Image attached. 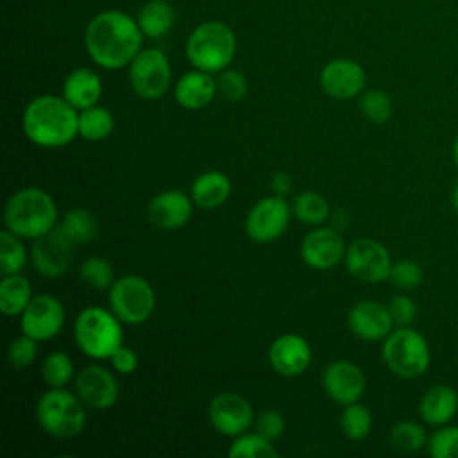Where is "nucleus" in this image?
<instances>
[{"mask_svg":"<svg viewBox=\"0 0 458 458\" xmlns=\"http://www.w3.org/2000/svg\"><path fill=\"white\" fill-rule=\"evenodd\" d=\"M143 32L125 11L106 9L86 25L84 48L89 59L104 70H122L131 64L143 45Z\"/></svg>","mask_w":458,"mask_h":458,"instance_id":"f257e3e1","label":"nucleus"},{"mask_svg":"<svg viewBox=\"0 0 458 458\" xmlns=\"http://www.w3.org/2000/svg\"><path fill=\"white\" fill-rule=\"evenodd\" d=\"M21 129L38 147H66L79 136V111L64 97L39 95L25 106Z\"/></svg>","mask_w":458,"mask_h":458,"instance_id":"f03ea898","label":"nucleus"},{"mask_svg":"<svg viewBox=\"0 0 458 458\" xmlns=\"http://www.w3.org/2000/svg\"><path fill=\"white\" fill-rule=\"evenodd\" d=\"M4 224L20 238L36 240L57 225V206L45 190L27 186L7 199Z\"/></svg>","mask_w":458,"mask_h":458,"instance_id":"7ed1b4c3","label":"nucleus"},{"mask_svg":"<svg viewBox=\"0 0 458 458\" xmlns=\"http://www.w3.org/2000/svg\"><path fill=\"white\" fill-rule=\"evenodd\" d=\"M184 54L193 68L208 73H220L229 68L234 59V30L220 20L202 21L186 38Z\"/></svg>","mask_w":458,"mask_h":458,"instance_id":"20e7f679","label":"nucleus"},{"mask_svg":"<svg viewBox=\"0 0 458 458\" xmlns=\"http://www.w3.org/2000/svg\"><path fill=\"white\" fill-rule=\"evenodd\" d=\"M75 344L82 354L93 360H106L122 345V320L100 306L84 308L73 324Z\"/></svg>","mask_w":458,"mask_h":458,"instance_id":"39448f33","label":"nucleus"},{"mask_svg":"<svg viewBox=\"0 0 458 458\" xmlns=\"http://www.w3.org/2000/svg\"><path fill=\"white\" fill-rule=\"evenodd\" d=\"M84 403L77 394L64 386L47 390L36 404V420L39 428L57 438H72L86 426Z\"/></svg>","mask_w":458,"mask_h":458,"instance_id":"423d86ee","label":"nucleus"},{"mask_svg":"<svg viewBox=\"0 0 458 458\" xmlns=\"http://www.w3.org/2000/svg\"><path fill=\"white\" fill-rule=\"evenodd\" d=\"M381 356L388 370L403 379L422 376L431 363V351L426 338L410 326L394 329L383 340Z\"/></svg>","mask_w":458,"mask_h":458,"instance_id":"0eeeda50","label":"nucleus"},{"mask_svg":"<svg viewBox=\"0 0 458 458\" xmlns=\"http://www.w3.org/2000/svg\"><path fill=\"white\" fill-rule=\"evenodd\" d=\"M109 308L125 324L145 322L156 308V293L147 279L136 274L123 276L109 288Z\"/></svg>","mask_w":458,"mask_h":458,"instance_id":"6e6552de","label":"nucleus"},{"mask_svg":"<svg viewBox=\"0 0 458 458\" xmlns=\"http://www.w3.org/2000/svg\"><path fill=\"white\" fill-rule=\"evenodd\" d=\"M132 91L145 100L161 98L172 82V66L159 48H141L127 66Z\"/></svg>","mask_w":458,"mask_h":458,"instance_id":"1a4fd4ad","label":"nucleus"},{"mask_svg":"<svg viewBox=\"0 0 458 458\" xmlns=\"http://www.w3.org/2000/svg\"><path fill=\"white\" fill-rule=\"evenodd\" d=\"M292 215V208L284 197H263L249 209L245 216V233L256 243H270L286 231Z\"/></svg>","mask_w":458,"mask_h":458,"instance_id":"9d476101","label":"nucleus"},{"mask_svg":"<svg viewBox=\"0 0 458 458\" xmlns=\"http://www.w3.org/2000/svg\"><path fill=\"white\" fill-rule=\"evenodd\" d=\"M347 272L365 283H381L390 277L392 258L386 247L372 238L354 240L345 250Z\"/></svg>","mask_w":458,"mask_h":458,"instance_id":"9b49d317","label":"nucleus"},{"mask_svg":"<svg viewBox=\"0 0 458 458\" xmlns=\"http://www.w3.org/2000/svg\"><path fill=\"white\" fill-rule=\"evenodd\" d=\"M64 320L66 311L63 302L50 293L34 295L20 315V326L23 335L32 336L38 342L50 340L59 335Z\"/></svg>","mask_w":458,"mask_h":458,"instance_id":"f8f14e48","label":"nucleus"},{"mask_svg":"<svg viewBox=\"0 0 458 458\" xmlns=\"http://www.w3.org/2000/svg\"><path fill=\"white\" fill-rule=\"evenodd\" d=\"M208 419L220 435L238 437L247 433V429L254 424V410L243 395L222 392L211 399L208 406Z\"/></svg>","mask_w":458,"mask_h":458,"instance_id":"ddd939ff","label":"nucleus"},{"mask_svg":"<svg viewBox=\"0 0 458 458\" xmlns=\"http://www.w3.org/2000/svg\"><path fill=\"white\" fill-rule=\"evenodd\" d=\"M72 247L73 242L59 225L36 238L30 249V261L36 272L48 279L61 277L72 263Z\"/></svg>","mask_w":458,"mask_h":458,"instance_id":"4468645a","label":"nucleus"},{"mask_svg":"<svg viewBox=\"0 0 458 458\" xmlns=\"http://www.w3.org/2000/svg\"><path fill=\"white\" fill-rule=\"evenodd\" d=\"M367 82L363 66L349 57H336L320 70L322 91L336 100H349L358 97Z\"/></svg>","mask_w":458,"mask_h":458,"instance_id":"2eb2a0df","label":"nucleus"},{"mask_svg":"<svg viewBox=\"0 0 458 458\" xmlns=\"http://www.w3.org/2000/svg\"><path fill=\"white\" fill-rule=\"evenodd\" d=\"M322 386L336 404L345 406L361 399L367 386V377L356 363L336 360L324 369Z\"/></svg>","mask_w":458,"mask_h":458,"instance_id":"dca6fc26","label":"nucleus"},{"mask_svg":"<svg viewBox=\"0 0 458 458\" xmlns=\"http://www.w3.org/2000/svg\"><path fill=\"white\" fill-rule=\"evenodd\" d=\"M345 242L342 234L329 227L310 231L301 243L302 261L315 270H327L336 267L345 258Z\"/></svg>","mask_w":458,"mask_h":458,"instance_id":"f3484780","label":"nucleus"},{"mask_svg":"<svg viewBox=\"0 0 458 458\" xmlns=\"http://www.w3.org/2000/svg\"><path fill=\"white\" fill-rule=\"evenodd\" d=\"M347 324L352 335L365 342L385 340L394 331V318L388 306L377 301H358L347 313Z\"/></svg>","mask_w":458,"mask_h":458,"instance_id":"a211bd4d","label":"nucleus"},{"mask_svg":"<svg viewBox=\"0 0 458 458\" xmlns=\"http://www.w3.org/2000/svg\"><path fill=\"white\" fill-rule=\"evenodd\" d=\"M75 394L81 401L95 410H107L118 401L116 377L100 365L84 367L75 377Z\"/></svg>","mask_w":458,"mask_h":458,"instance_id":"6ab92c4d","label":"nucleus"},{"mask_svg":"<svg viewBox=\"0 0 458 458\" xmlns=\"http://www.w3.org/2000/svg\"><path fill=\"white\" fill-rule=\"evenodd\" d=\"M272 369L284 377L301 376L311 363V347L306 338L295 333L277 336L268 347Z\"/></svg>","mask_w":458,"mask_h":458,"instance_id":"aec40b11","label":"nucleus"},{"mask_svg":"<svg viewBox=\"0 0 458 458\" xmlns=\"http://www.w3.org/2000/svg\"><path fill=\"white\" fill-rule=\"evenodd\" d=\"M193 211V200L179 190H166L150 199L147 216L150 224L163 231H175L188 224Z\"/></svg>","mask_w":458,"mask_h":458,"instance_id":"412c9836","label":"nucleus"},{"mask_svg":"<svg viewBox=\"0 0 458 458\" xmlns=\"http://www.w3.org/2000/svg\"><path fill=\"white\" fill-rule=\"evenodd\" d=\"M216 93V79L213 73L197 68L182 73L174 86V97L177 104L191 111L209 106Z\"/></svg>","mask_w":458,"mask_h":458,"instance_id":"4be33fe9","label":"nucleus"},{"mask_svg":"<svg viewBox=\"0 0 458 458\" xmlns=\"http://www.w3.org/2000/svg\"><path fill=\"white\" fill-rule=\"evenodd\" d=\"M63 97L77 109L97 106L102 97V79L100 75L86 66L72 70L63 82Z\"/></svg>","mask_w":458,"mask_h":458,"instance_id":"5701e85b","label":"nucleus"},{"mask_svg":"<svg viewBox=\"0 0 458 458\" xmlns=\"http://www.w3.org/2000/svg\"><path fill=\"white\" fill-rule=\"evenodd\" d=\"M458 411V394L451 385L429 386L419 403L420 419L429 426L449 424Z\"/></svg>","mask_w":458,"mask_h":458,"instance_id":"b1692460","label":"nucleus"},{"mask_svg":"<svg viewBox=\"0 0 458 458\" xmlns=\"http://www.w3.org/2000/svg\"><path fill=\"white\" fill-rule=\"evenodd\" d=\"M231 179L220 170H208L200 174L190 188V197L195 206L213 209L222 206L231 195Z\"/></svg>","mask_w":458,"mask_h":458,"instance_id":"393cba45","label":"nucleus"},{"mask_svg":"<svg viewBox=\"0 0 458 458\" xmlns=\"http://www.w3.org/2000/svg\"><path fill=\"white\" fill-rule=\"evenodd\" d=\"M136 21L148 39L166 36L175 25V11L168 0H147L136 13Z\"/></svg>","mask_w":458,"mask_h":458,"instance_id":"a878e982","label":"nucleus"},{"mask_svg":"<svg viewBox=\"0 0 458 458\" xmlns=\"http://www.w3.org/2000/svg\"><path fill=\"white\" fill-rule=\"evenodd\" d=\"M30 281L21 274L2 276L0 281V310L5 317L21 315L32 299Z\"/></svg>","mask_w":458,"mask_h":458,"instance_id":"bb28decb","label":"nucleus"},{"mask_svg":"<svg viewBox=\"0 0 458 458\" xmlns=\"http://www.w3.org/2000/svg\"><path fill=\"white\" fill-rule=\"evenodd\" d=\"M114 129V118L107 107L91 106L79 111V136L88 141H102Z\"/></svg>","mask_w":458,"mask_h":458,"instance_id":"cd10ccee","label":"nucleus"},{"mask_svg":"<svg viewBox=\"0 0 458 458\" xmlns=\"http://www.w3.org/2000/svg\"><path fill=\"white\" fill-rule=\"evenodd\" d=\"M59 227L73 242V245L89 243L97 238V233H98V224H97L95 215L84 208L68 209L64 213Z\"/></svg>","mask_w":458,"mask_h":458,"instance_id":"c85d7f7f","label":"nucleus"},{"mask_svg":"<svg viewBox=\"0 0 458 458\" xmlns=\"http://www.w3.org/2000/svg\"><path fill=\"white\" fill-rule=\"evenodd\" d=\"M329 202L317 191H302L293 199L292 213L306 225H320L329 218Z\"/></svg>","mask_w":458,"mask_h":458,"instance_id":"c756f323","label":"nucleus"},{"mask_svg":"<svg viewBox=\"0 0 458 458\" xmlns=\"http://www.w3.org/2000/svg\"><path fill=\"white\" fill-rule=\"evenodd\" d=\"M388 442L399 453H417L428 444V435L419 422L401 420L390 428Z\"/></svg>","mask_w":458,"mask_h":458,"instance_id":"7c9ffc66","label":"nucleus"},{"mask_svg":"<svg viewBox=\"0 0 458 458\" xmlns=\"http://www.w3.org/2000/svg\"><path fill=\"white\" fill-rule=\"evenodd\" d=\"M227 454L231 458H277L279 453L272 440L256 433H242L234 437Z\"/></svg>","mask_w":458,"mask_h":458,"instance_id":"2f4dec72","label":"nucleus"},{"mask_svg":"<svg viewBox=\"0 0 458 458\" xmlns=\"http://www.w3.org/2000/svg\"><path fill=\"white\" fill-rule=\"evenodd\" d=\"M27 265V249L21 243V238L9 229H4L0 234V270L2 276L20 274Z\"/></svg>","mask_w":458,"mask_h":458,"instance_id":"473e14b6","label":"nucleus"},{"mask_svg":"<svg viewBox=\"0 0 458 458\" xmlns=\"http://www.w3.org/2000/svg\"><path fill=\"white\" fill-rule=\"evenodd\" d=\"M372 411L358 401L345 404L340 415V429L351 440L365 438L372 429Z\"/></svg>","mask_w":458,"mask_h":458,"instance_id":"72a5a7b5","label":"nucleus"},{"mask_svg":"<svg viewBox=\"0 0 458 458\" xmlns=\"http://www.w3.org/2000/svg\"><path fill=\"white\" fill-rule=\"evenodd\" d=\"M41 377L50 388L66 386L73 377V361L63 351L50 352L41 363Z\"/></svg>","mask_w":458,"mask_h":458,"instance_id":"f704fd0d","label":"nucleus"},{"mask_svg":"<svg viewBox=\"0 0 458 458\" xmlns=\"http://www.w3.org/2000/svg\"><path fill=\"white\" fill-rule=\"evenodd\" d=\"M79 276L88 286H91L95 290H109L113 286V283L116 281L111 263L100 256H91V258L84 259L81 263Z\"/></svg>","mask_w":458,"mask_h":458,"instance_id":"c9c22d12","label":"nucleus"},{"mask_svg":"<svg viewBox=\"0 0 458 458\" xmlns=\"http://www.w3.org/2000/svg\"><path fill=\"white\" fill-rule=\"evenodd\" d=\"M361 114L372 123H385L394 113L392 98L383 89H369L360 97Z\"/></svg>","mask_w":458,"mask_h":458,"instance_id":"e433bc0d","label":"nucleus"},{"mask_svg":"<svg viewBox=\"0 0 458 458\" xmlns=\"http://www.w3.org/2000/svg\"><path fill=\"white\" fill-rule=\"evenodd\" d=\"M426 447L433 458H458V426H438L429 435Z\"/></svg>","mask_w":458,"mask_h":458,"instance_id":"4c0bfd02","label":"nucleus"},{"mask_svg":"<svg viewBox=\"0 0 458 458\" xmlns=\"http://www.w3.org/2000/svg\"><path fill=\"white\" fill-rule=\"evenodd\" d=\"M216 89L227 102H240L249 91V82L240 70L225 68L216 75Z\"/></svg>","mask_w":458,"mask_h":458,"instance_id":"58836bf2","label":"nucleus"},{"mask_svg":"<svg viewBox=\"0 0 458 458\" xmlns=\"http://www.w3.org/2000/svg\"><path fill=\"white\" fill-rule=\"evenodd\" d=\"M388 279L399 290H413L422 283L424 270L413 259H399V261L392 263V270H390Z\"/></svg>","mask_w":458,"mask_h":458,"instance_id":"ea45409f","label":"nucleus"},{"mask_svg":"<svg viewBox=\"0 0 458 458\" xmlns=\"http://www.w3.org/2000/svg\"><path fill=\"white\" fill-rule=\"evenodd\" d=\"M36 358H38V340L29 335H21L14 338L7 347V361L14 369H23L32 365Z\"/></svg>","mask_w":458,"mask_h":458,"instance_id":"a19ab883","label":"nucleus"},{"mask_svg":"<svg viewBox=\"0 0 458 458\" xmlns=\"http://www.w3.org/2000/svg\"><path fill=\"white\" fill-rule=\"evenodd\" d=\"M284 429H286V420L277 410H265L256 419V431L272 442L283 437Z\"/></svg>","mask_w":458,"mask_h":458,"instance_id":"79ce46f5","label":"nucleus"},{"mask_svg":"<svg viewBox=\"0 0 458 458\" xmlns=\"http://www.w3.org/2000/svg\"><path fill=\"white\" fill-rule=\"evenodd\" d=\"M388 310L397 327L410 326L417 317V304L408 295H394L388 302Z\"/></svg>","mask_w":458,"mask_h":458,"instance_id":"37998d69","label":"nucleus"},{"mask_svg":"<svg viewBox=\"0 0 458 458\" xmlns=\"http://www.w3.org/2000/svg\"><path fill=\"white\" fill-rule=\"evenodd\" d=\"M111 365L113 369L118 372V374H132L136 369H138V354L129 349V347H123L120 345L113 354H111Z\"/></svg>","mask_w":458,"mask_h":458,"instance_id":"c03bdc74","label":"nucleus"},{"mask_svg":"<svg viewBox=\"0 0 458 458\" xmlns=\"http://www.w3.org/2000/svg\"><path fill=\"white\" fill-rule=\"evenodd\" d=\"M270 188L274 195L284 197L292 190V177L286 172H276L270 179Z\"/></svg>","mask_w":458,"mask_h":458,"instance_id":"a18cd8bd","label":"nucleus"},{"mask_svg":"<svg viewBox=\"0 0 458 458\" xmlns=\"http://www.w3.org/2000/svg\"><path fill=\"white\" fill-rule=\"evenodd\" d=\"M451 202H453V208H454V211L458 213V182L454 184V188H453V193H451Z\"/></svg>","mask_w":458,"mask_h":458,"instance_id":"49530a36","label":"nucleus"},{"mask_svg":"<svg viewBox=\"0 0 458 458\" xmlns=\"http://www.w3.org/2000/svg\"><path fill=\"white\" fill-rule=\"evenodd\" d=\"M453 156H454V163H456V168H458V134L454 138V145H453Z\"/></svg>","mask_w":458,"mask_h":458,"instance_id":"de8ad7c7","label":"nucleus"}]
</instances>
